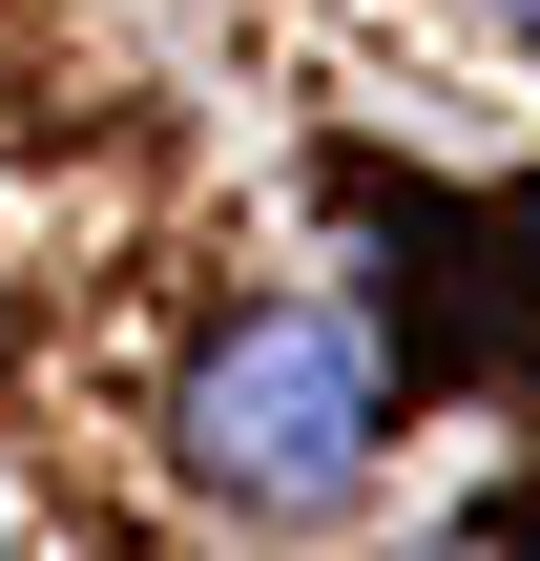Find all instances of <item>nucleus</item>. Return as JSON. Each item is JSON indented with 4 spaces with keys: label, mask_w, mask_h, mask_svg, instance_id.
Listing matches in <instances>:
<instances>
[{
    "label": "nucleus",
    "mask_w": 540,
    "mask_h": 561,
    "mask_svg": "<svg viewBox=\"0 0 540 561\" xmlns=\"http://www.w3.org/2000/svg\"><path fill=\"white\" fill-rule=\"evenodd\" d=\"M187 458L250 500V520H312L375 479V333L354 312H250L208 375H187Z\"/></svg>",
    "instance_id": "obj_1"
}]
</instances>
